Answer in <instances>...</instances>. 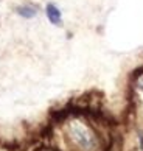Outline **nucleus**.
Returning <instances> with one entry per match:
<instances>
[{
    "instance_id": "1",
    "label": "nucleus",
    "mask_w": 143,
    "mask_h": 151,
    "mask_svg": "<svg viewBox=\"0 0 143 151\" xmlns=\"http://www.w3.org/2000/svg\"><path fill=\"white\" fill-rule=\"evenodd\" d=\"M70 134L73 137V140L76 142V145L81 147L82 150H95L97 148V145H98L97 137L90 131H87L84 126L73 125L70 128Z\"/></svg>"
},
{
    "instance_id": "2",
    "label": "nucleus",
    "mask_w": 143,
    "mask_h": 151,
    "mask_svg": "<svg viewBox=\"0 0 143 151\" xmlns=\"http://www.w3.org/2000/svg\"><path fill=\"white\" fill-rule=\"evenodd\" d=\"M47 17L53 25H61V11L58 9V6H54L53 3L47 5Z\"/></svg>"
},
{
    "instance_id": "3",
    "label": "nucleus",
    "mask_w": 143,
    "mask_h": 151,
    "mask_svg": "<svg viewBox=\"0 0 143 151\" xmlns=\"http://www.w3.org/2000/svg\"><path fill=\"white\" fill-rule=\"evenodd\" d=\"M17 14L22 16V17H25V19H31V17H34V16L37 14V11L34 6H28V5H25V6H19L17 9Z\"/></svg>"
},
{
    "instance_id": "4",
    "label": "nucleus",
    "mask_w": 143,
    "mask_h": 151,
    "mask_svg": "<svg viewBox=\"0 0 143 151\" xmlns=\"http://www.w3.org/2000/svg\"><path fill=\"white\" fill-rule=\"evenodd\" d=\"M122 147H123V139L122 136H114L111 139V143H109V148L107 151H122Z\"/></svg>"
},
{
    "instance_id": "5",
    "label": "nucleus",
    "mask_w": 143,
    "mask_h": 151,
    "mask_svg": "<svg viewBox=\"0 0 143 151\" xmlns=\"http://www.w3.org/2000/svg\"><path fill=\"white\" fill-rule=\"evenodd\" d=\"M139 140H140V148L143 150V132L139 134Z\"/></svg>"
}]
</instances>
